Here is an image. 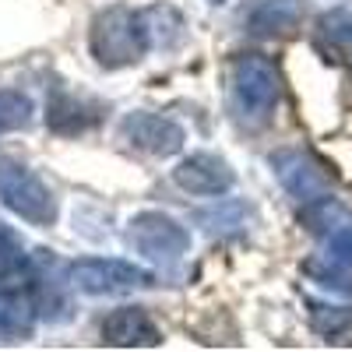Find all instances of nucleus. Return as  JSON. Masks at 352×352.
I'll return each mask as SVG.
<instances>
[{"label":"nucleus","instance_id":"f257e3e1","mask_svg":"<svg viewBox=\"0 0 352 352\" xmlns=\"http://www.w3.org/2000/svg\"><path fill=\"white\" fill-rule=\"evenodd\" d=\"M88 50H92L96 64L106 71H120L131 64H141L148 50H155L152 43V28L144 21V11H131V8H109L102 14H96L92 32H88Z\"/></svg>","mask_w":352,"mask_h":352},{"label":"nucleus","instance_id":"f03ea898","mask_svg":"<svg viewBox=\"0 0 352 352\" xmlns=\"http://www.w3.org/2000/svg\"><path fill=\"white\" fill-rule=\"evenodd\" d=\"M229 85H232V102H236L243 120L250 124L272 120L282 99V74L275 60H268L264 53H240L229 64Z\"/></svg>","mask_w":352,"mask_h":352},{"label":"nucleus","instance_id":"7ed1b4c3","mask_svg":"<svg viewBox=\"0 0 352 352\" xmlns=\"http://www.w3.org/2000/svg\"><path fill=\"white\" fill-rule=\"evenodd\" d=\"M0 204L28 226H53L56 222V197L39 176L18 159H0Z\"/></svg>","mask_w":352,"mask_h":352},{"label":"nucleus","instance_id":"20e7f679","mask_svg":"<svg viewBox=\"0 0 352 352\" xmlns=\"http://www.w3.org/2000/svg\"><path fill=\"white\" fill-rule=\"evenodd\" d=\"M67 278L85 296H116V292H134L148 289L155 278L134 261L120 257H81L67 268Z\"/></svg>","mask_w":352,"mask_h":352},{"label":"nucleus","instance_id":"39448f33","mask_svg":"<svg viewBox=\"0 0 352 352\" xmlns=\"http://www.w3.org/2000/svg\"><path fill=\"white\" fill-rule=\"evenodd\" d=\"M127 240L138 254L162 264L180 261L190 250V232L173 215H162V212H138L127 222Z\"/></svg>","mask_w":352,"mask_h":352},{"label":"nucleus","instance_id":"423d86ee","mask_svg":"<svg viewBox=\"0 0 352 352\" xmlns=\"http://www.w3.org/2000/svg\"><path fill=\"white\" fill-rule=\"evenodd\" d=\"M272 169L278 184L303 204H314L320 197H331L335 173L307 148H282L272 155Z\"/></svg>","mask_w":352,"mask_h":352},{"label":"nucleus","instance_id":"0eeeda50","mask_svg":"<svg viewBox=\"0 0 352 352\" xmlns=\"http://www.w3.org/2000/svg\"><path fill=\"white\" fill-rule=\"evenodd\" d=\"M120 134L124 141L131 144V148L144 152V155H176L184 148V127L169 120V116H159V113H148V109H138V113H127L124 124H120Z\"/></svg>","mask_w":352,"mask_h":352},{"label":"nucleus","instance_id":"6e6552de","mask_svg":"<svg viewBox=\"0 0 352 352\" xmlns=\"http://www.w3.org/2000/svg\"><path fill=\"white\" fill-rule=\"evenodd\" d=\"M173 180L180 190H187L194 197H222V194L232 190V184H236V173H232V166L222 155L194 152L173 169Z\"/></svg>","mask_w":352,"mask_h":352},{"label":"nucleus","instance_id":"1a4fd4ad","mask_svg":"<svg viewBox=\"0 0 352 352\" xmlns=\"http://www.w3.org/2000/svg\"><path fill=\"white\" fill-rule=\"evenodd\" d=\"M303 0H250L243 8V28L257 39H285L303 25Z\"/></svg>","mask_w":352,"mask_h":352},{"label":"nucleus","instance_id":"9d476101","mask_svg":"<svg viewBox=\"0 0 352 352\" xmlns=\"http://www.w3.org/2000/svg\"><path fill=\"white\" fill-rule=\"evenodd\" d=\"M102 345L113 349H152L162 342V331L155 328V320L148 317L144 307H116L106 320H102Z\"/></svg>","mask_w":352,"mask_h":352},{"label":"nucleus","instance_id":"9b49d317","mask_svg":"<svg viewBox=\"0 0 352 352\" xmlns=\"http://www.w3.org/2000/svg\"><path fill=\"white\" fill-rule=\"evenodd\" d=\"M99 120V106L96 102H85L78 99L67 88H56L46 102V127L56 131V134H78V131H88Z\"/></svg>","mask_w":352,"mask_h":352},{"label":"nucleus","instance_id":"f8f14e48","mask_svg":"<svg viewBox=\"0 0 352 352\" xmlns=\"http://www.w3.org/2000/svg\"><path fill=\"white\" fill-rule=\"evenodd\" d=\"M307 317L310 328L328 338V342H342L352 335V307H335V303H320V300H307Z\"/></svg>","mask_w":352,"mask_h":352},{"label":"nucleus","instance_id":"ddd939ff","mask_svg":"<svg viewBox=\"0 0 352 352\" xmlns=\"http://www.w3.org/2000/svg\"><path fill=\"white\" fill-rule=\"evenodd\" d=\"M197 222L204 226V232L212 236H232V232H243L250 222V208L243 201H222L215 208L197 212Z\"/></svg>","mask_w":352,"mask_h":352},{"label":"nucleus","instance_id":"4468645a","mask_svg":"<svg viewBox=\"0 0 352 352\" xmlns=\"http://www.w3.org/2000/svg\"><path fill=\"white\" fill-rule=\"evenodd\" d=\"M32 303L18 292H0V335H25L32 328Z\"/></svg>","mask_w":352,"mask_h":352},{"label":"nucleus","instance_id":"2eb2a0df","mask_svg":"<svg viewBox=\"0 0 352 352\" xmlns=\"http://www.w3.org/2000/svg\"><path fill=\"white\" fill-rule=\"evenodd\" d=\"M320 43L335 53H352V11L338 8V11H328L320 18V28H317Z\"/></svg>","mask_w":352,"mask_h":352},{"label":"nucleus","instance_id":"dca6fc26","mask_svg":"<svg viewBox=\"0 0 352 352\" xmlns=\"http://www.w3.org/2000/svg\"><path fill=\"white\" fill-rule=\"evenodd\" d=\"M32 120V99L18 88H0V134L21 131Z\"/></svg>","mask_w":352,"mask_h":352},{"label":"nucleus","instance_id":"f3484780","mask_svg":"<svg viewBox=\"0 0 352 352\" xmlns=\"http://www.w3.org/2000/svg\"><path fill=\"white\" fill-rule=\"evenodd\" d=\"M303 272H307L317 285H324V289H331V292H342V296H352V275L345 272V264L335 261L331 254H328V261H307Z\"/></svg>","mask_w":352,"mask_h":352},{"label":"nucleus","instance_id":"a211bd4d","mask_svg":"<svg viewBox=\"0 0 352 352\" xmlns=\"http://www.w3.org/2000/svg\"><path fill=\"white\" fill-rule=\"evenodd\" d=\"M21 264H25V243L11 232V226L0 222V278L21 272Z\"/></svg>","mask_w":352,"mask_h":352},{"label":"nucleus","instance_id":"6ab92c4d","mask_svg":"<svg viewBox=\"0 0 352 352\" xmlns=\"http://www.w3.org/2000/svg\"><path fill=\"white\" fill-rule=\"evenodd\" d=\"M328 254L342 264H352V226L349 229H338L335 236L328 240Z\"/></svg>","mask_w":352,"mask_h":352},{"label":"nucleus","instance_id":"aec40b11","mask_svg":"<svg viewBox=\"0 0 352 352\" xmlns=\"http://www.w3.org/2000/svg\"><path fill=\"white\" fill-rule=\"evenodd\" d=\"M208 4H222V0H208Z\"/></svg>","mask_w":352,"mask_h":352}]
</instances>
